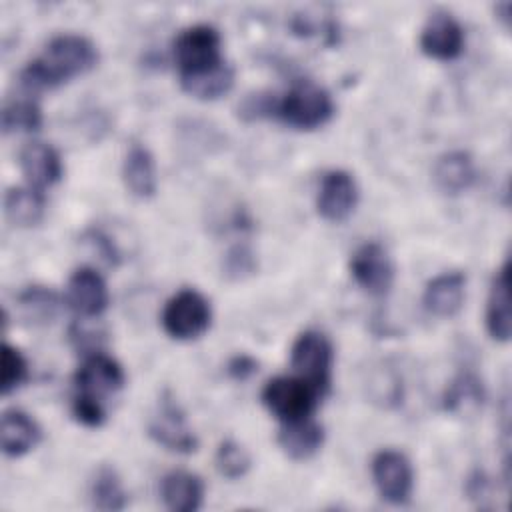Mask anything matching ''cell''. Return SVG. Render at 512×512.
Wrapping results in <instances>:
<instances>
[{"instance_id":"cell-1","label":"cell","mask_w":512,"mask_h":512,"mask_svg":"<svg viewBox=\"0 0 512 512\" xmlns=\"http://www.w3.org/2000/svg\"><path fill=\"white\" fill-rule=\"evenodd\" d=\"M96 62L98 50L90 38L82 34H58L48 42L42 56L26 64L20 84L28 92L50 90L92 70Z\"/></svg>"},{"instance_id":"cell-2","label":"cell","mask_w":512,"mask_h":512,"mask_svg":"<svg viewBox=\"0 0 512 512\" xmlns=\"http://www.w3.org/2000/svg\"><path fill=\"white\" fill-rule=\"evenodd\" d=\"M334 114L332 96L312 80L296 82L276 106V116L294 130L324 126Z\"/></svg>"},{"instance_id":"cell-3","label":"cell","mask_w":512,"mask_h":512,"mask_svg":"<svg viewBox=\"0 0 512 512\" xmlns=\"http://www.w3.org/2000/svg\"><path fill=\"white\" fill-rule=\"evenodd\" d=\"M322 394L300 376H276L266 382L262 402L282 424L310 418Z\"/></svg>"},{"instance_id":"cell-4","label":"cell","mask_w":512,"mask_h":512,"mask_svg":"<svg viewBox=\"0 0 512 512\" xmlns=\"http://www.w3.org/2000/svg\"><path fill=\"white\" fill-rule=\"evenodd\" d=\"M334 350L330 340L316 330L302 332L290 350V366L296 376L312 384L322 396L328 392L332 382Z\"/></svg>"},{"instance_id":"cell-5","label":"cell","mask_w":512,"mask_h":512,"mask_svg":"<svg viewBox=\"0 0 512 512\" xmlns=\"http://www.w3.org/2000/svg\"><path fill=\"white\" fill-rule=\"evenodd\" d=\"M212 320L210 302L194 288L176 292L162 310V328L174 340H194L202 336Z\"/></svg>"},{"instance_id":"cell-6","label":"cell","mask_w":512,"mask_h":512,"mask_svg":"<svg viewBox=\"0 0 512 512\" xmlns=\"http://www.w3.org/2000/svg\"><path fill=\"white\" fill-rule=\"evenodd\" d=\"M220 48H222V38L214 26L194 24L184 28L176 36L172 46L174 62L178 66L180 76L202 72L224 62L220 56Z\"/></svg>"},{"instance_id":"cell-7","label":"cell","mask_w":512,"mask_h":512,"mask_svg":"<svg viewBox=\"0 0 512 512\" xmlns=\"http://www.w3.org/2000/svg\"><path fill=\"white\" fill-rule=\"evenodd\" d=\"M372 480L386 502L404 504L414 488V470L402 452L386 448L372 458Z\"/></svg>"},{"instance_id":"cell-8","label":"cell","mask_w":512,"mask_h":512,"mask_svg":"<svg viewBox=\"0 0 512 512\" xmlns=\"http://www.w3.org/2000/svg\"><path fill=\"white\" fill-rule=\"evenodd\" d=\"M354 282L372 296H384L394 282V264L386 248L378 242L358 246L350 258Z\"/></svg>"},{"instance_id":"cell-9","label":"cell","mask_w":512,"mask_h":512,"mask_svg":"<svg viewBox=\"0 0 512 512\" xmlns=\"http://www.w3.org/2000/svg\"><path fill=\"white\" fill-rule=\"evenodd\" d=\"M148 434L154 442L178 454H190L198 448V438L188 426L184 412L168 396L160 400L158 410L152 414L148 422Z\"/></svg>"},{"instance_id":"cell-10","label":"cell","mask_w":512,"mask_h":512,"mask_svg":"<svg viewBox=\"0 0 512 512\" xmlns=\"http://www.w3.org/2000/svg\"><path fill=\"white\" fill-rule=\"evenodd\" d=\"M126 382V374L122 366L104 352H92L84 356V362L78 366L74 374V384L78 394H86L92 398H106L118 392Z\"/></svg>"},{"instance_id":"cell-11","label":"cell","mask_w":512,"mask_h":512,"mask_svg":"<svg viewBox=\"0 0 512 512\" xmlns=\"http://www.w3.org/2000/svg\"><path fill=\"white\" fill-rule=\"evenodd\" d=\"M358 204V186L350 172L346 170H328L322 176L316 208L318 214L328 222H344L350 218Z\"/></svg>"},{"instance_id":"cell-12","label":"cell","mask_w":512,"mask_h":512,"mask_svg":"<svg viewBox=\"0 0 512 512\" xmlns=\"http://www.w3.org/2000/svg\"><path fill=\"white\" fill-rule=\"evenodd\" d=\"M420 48L428 58L454 60L464 48V30L460 22L448 12H434L420 32Z\"/></svg>"},{"instance_id":"cell-13","label":"cell","mask_w":512,"mask_h":512,"mask_svg":"<svg viewBox=\"0 0 512 512\" xmlns=\"http://www.w3.org/2000/svg\"><path fill=\"white\" fill-rule=\"evenodd\" d=\"M110 294L104 278L88 266L76 268L66 286V302L68 306L82 318H96L108 306Z\"/></svg>"},{"instance_id":"cell-14","label":"cell","mask_w":512,"mask_h":512,"mask_svg":"<svg viewBox=\"0 0 512 512\" xmlns=\"http://www.w3.org/2000/svg\"><path fill=\"white\" fill-rule=\"evenodd\" d=\"M20 168L28 186L44 190L62 178V160L54 146L32 140L20 150Z\"/></svg>"},{"instance_id":"cell-15","label":"cell","mask_w":512,"mask_h":512,"mask_svg":"<svg viewBox=\"0 0 512 512\" xmlns=\"http://www.w3.org/2000/svg\"><path fill=\"white\" fill-rule=\"evenodd\" d=\"M466 296V276L460 270H450L434 276L422 294L424 308L438 318H450L460 312Z\"/></svg>"},{"instance_id":"cell-16","label":"cell","mask_w":512,"mask_h":512,"mask_svg":"<svg viewBox=\"0 0 512 512\" xmlns=\"http://www.w3.org/2000/svg\"><path fill=\"white\" fill-rule=\"evenodd\" d=\"M432 178L440 192L448 196H456L472 186L476 178L474 160L464 150H450L438 156V160L434 162Z\"/></svg>"},{"instance_id":"cell-17","label":"cell","mask_w":512,"mask_h":512,"mask_svg":"<svg viewBox=\"0 0 512 512\" xmlns=\"http://www.w3.org/2000/svg\"><path fill=\"white\" fill-rule=\"evenodd\" d=\"M160 496L164 506L172 512H194L202 506L204 484L200 476L192 472L174 470L162 478Z\"/></svg>"},{"instance_id":"cell-18","label":"cell","mask_w":512,"mask_h":512,"mask_svg":"<svg viewBox=\"0 0 512 512\" xmlns=\"http://www.w3.org/2000/svg\"><path fill=\"white\" fill-rule=\"evenodd\" d=\"M122 178L128 192L136 198H152L158 188L156 164L150 150L142 144H132L122 162Z\"/></svg>"},{"instance_id":"cell-19","label":"cell","mask_w":512,"mask_h":512,"mask_svg":"<svg viewBox=\"0 0 512 512\" xmlns=\"http://www.w3.org/2000/svg\"><path fill=\"white\" fill-rule=\"evenodd\" d=\"M508 262L494 274L486 300V328L498 342H508L512 332L510 320V290H508Z\"/></svg>"},{"instance_id":"cell-20","label":"cell","mask_w":512,"mask_h":512,"mask_svg":"<svg viewBox=\"0 0 512 512\" xmlns=\"http://www.w3.org/2000/svg\"><path fill=\"white\" fill-rule=\"evenodd\" d=\"M278 444L288 458L302 462L312 458L322 448L324 430L312 418L286 422L278 430Z\"/></svg>"},{"instance_id":"cell-21","label":"cell","mask_w":512,"mask_h":512,"mask_svg":"<svg viewBox=\"0 0 512 512\" xmlns=\"http://www.w3.org/2000/svg\"><path fill=\"white\" fill-rule=\"evenodd\" d=\"M0 440L4 454L18 458L40 442V428L26 412L6 410L0 422Z\"/></svg>"},{"instance_id":"cell-22","label":"cell","mask_w":512,"mask_h":512,"mask_svg":"<svg viewBox=\"0 0 512 512\" xmlns=\"http://www.w3.org/2000/svg\"><path fill=\"white\" fill-rule=\"evenodd\" d=\"M180 86L186 94L198 100H216L228 94L234 86V68L226 62H220L208 70L180 76Z\"/></svg>"},{"instance_id":"cell-23","label":"cell","mask_w":512,"mask_h":512,"mask_svg":"<svg viewBox=\"0 0 512 512\" xmlns=\"http://www.w3.org/2000/svg\"><path fill=\"white\" fill-rule=\"evenodd\" d=\"M46 208V198L42 190H36L32 186H14L4 196V214L6 218L20 228L36 226Z\"/></svg>"},{"instance_id":"cell-24","label":"cell","mask_w":512,"mask_h":512,"mask_svg":"<svg viewBox=\"0 0 512 512\" xmlns=\"http://www.w3.org/2000/svg\"><path fill=\"white\" fill-rule=\"evenodd\" d=\"M484 396L486 394L480 378L472 372H462L446 386L442 406L454 416H470L482 408Z\"/></svg>"},{"instance_id":"cell-25","label":"cell","mask_w":512,"mask_h":512,"mask_svg":"<svg viewBox=\"0 0 512 512\" xmlns=\"http://www.w3.org/2000/svg\"><path fill=\"white\" fill-rule=\"evenodd\" d=\"M90 500L96 510L118 512L126 506L128 494L114 468L102 466L96 470V476L90 484Z\"/></svg>"},{"instance_id":"cell-26","label":"cell","mask_w":512,"mask_h":512,"mask_svg":"<svg viewBox=\"0 0 512 512\" xmlns=\"http://www.w3.org/2000/svg\"><path fill=\"white\" fill-rule=\"evenodd\" d=\"M18 306L22 318L30 324H48L56 318L60 308V298L54 290L46 286H30L18 296Z\"/></svg>"},{"instance_id":"cell-27","label":"cell","mask_w":512,"mask_h":512,"mask_svg":"<svg viewBox=\"0 0 512 512\" xmlns=\"http://www.w3.org/2000/svg\"><path fill=\"white\" fill-rule=\"evenodd\" d=\"M42 126V112L34 100L20 98L4 106L2 128L4 132H34Z\"/></svg>"},{"instance_id":"cell-28","label":"cell","mask_w":512,"mask_h":512,"mask_svg":"<svg viewBox=\"0 0 512 512\" xmlns=\"http://www.w3.org/2000/svg\"><path fill=\"white\" fill-rule=\"evenodd\" d=\"M214 464H216V470L224 478L238 480L250 470L252 460H250L248 450L242 444H238L236 440H224L216 448Z\"/></svg>"},{"instance_id":"cell-29","label":"cell","mask_w":512,"mask_h":512,"mask_svg":"<svg viewBox=\"0 0 512 512\" xmlns=\"http://www.w3.org/2000/svg\"><path fill=\"white\" fill-rule=\"evenodd\" d=\"M28 378V362L18 348L4 342L0 354V392L6 396Z\"/></svg>"},{"instance_id":"cell-30","label":"cell","mask_w":512,"mask_h":512,"mask_svg":"<svg viewBox=\"0 0 512 512\" xmlns=\"http://www.w3.org/2000/svg\"><path fill=\"white\" fill-rule=\"evenodd\" d=\"M256 268H258L256 256L246 244L232 246L222 260V272L228 280H244L252 276Z\"/></svg>"},{"instance_id":"cell-31","label":"cell","mask_w":512,"mask_h":512,"mask_svg":"<svg viewBox=\"0 0 512 512\" xmlns=\"http://www.w3.org/2000/svg\"><path fill=\"white\" fill-rule=\"evenodd\" d=\"M72 414L80 424H84L88 428H98L106 420V410H104L102 400L86 396V394H78V392L72 400Z\"/></svg>"},{"instance_id":"cell-32","label":"cell","mask_w":512,"mask_h":512,"mask_svg":"<svg viewBox=\"0 0 512 512\" xmlns=\"http://www.w3.org/2000/svg\"><path fill=\"white\" fill-rule=\"evenodd\" d=\"M276 106H278V98H274V94L256 92V94H250L242 100L240 116L246 118V120L276 116Z\"/></svg>"},{"instance_id":"cell-33","label":"cell","mask_w":512,"mask_h":512,"mask_svg":"<svg viewBox=\"0 0 512 512\" xmlns=\"http://www.w3.org/2000/svg\"><path fill=\"white\" fill-rule=\"evenodd\" d=\"M226 370L234 380L244 382V380H248L250 376H254L258 372V362L248 354H236L234 358H230Z\"/></svg>"}]
</instances>
